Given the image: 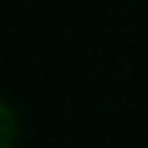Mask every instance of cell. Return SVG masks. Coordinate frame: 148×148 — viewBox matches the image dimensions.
Instances as JSON below:
<instances>
[{
    "instance_id": "obj_1",
    "label": "cell",
    "mask_w": 148,
    "mask_h": 148,
    "mask_svg": "<svg viewBox=\"0 0 148 148\" xmlns=\"http://www.w3.org/2000/svg\"><path fill=\"white\" fill-rule=\"evenodd\" d=\"M21 139V115L6 97H0V148H18Z\"/></svg>"
}]
</instances>
